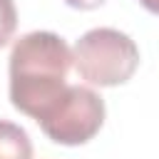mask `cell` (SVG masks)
<instances>
[{
  "mask_svg": "<svg viewBox=\"0 0 159 159\" xmlns=\"http://www.w3.org/2000/svg\"><path fill=\"white\" fill-rule=\"evenodd\" d=\"M72 67L70 45L50 30H35L15 40L10 52V102L35 122L67 89Z\"/></svg>",
  "mask_w": 159,
  "mask_h": 159,
  "instance_id": "1",
  "label": "cell"
},
{
  "mask_svg": "<svg viewBox=\"0 0 159 159\" xmlns=\"http://www.w3.org/2000/svg\"><path fill=\"white\" fill-rule=\"evenodd\" d=\"M72 65L87 84L117 87L137 72L139 47L122 30L92 27L75 42Z\"/></svg>",
  "mask_w": 159,
  "mask_h": 159,
  "instance_id": "2",
  "label": "cell"
},
{
  "mask_svg": "<svg viewBox=\"0 0 159 159\" xmlns=\"http://www.w3.org/2000/svg\"><path fill=\"white\" fill-rule=\"evenodd\" d=\"M37 124L55 144H84L104 124V99L84 84H67V89L37 119Z\"/></svg>",
  "mask_w": 159,
  "mask_h": 159,
  "instance_id": "3",
  "label": "cell"
},
{
  "mask_svg": "<svg viewBox=\"0 0 159 159\" xmlns=\"http://www.w3.org/2000/svg\"><path fill=\"white\" fill-rule=\"evenodd\" d=\"M0 159H32V142L27 132L7 119H0Z\"/></svg>",
  "mask_w": 159,
  "mask_h": 159,
  "instance_id": "4",
  "label": "cell"
},
{
  "mask_svg": "<svg viewBox=\"0 0 159 159\" xmlns=\"http://www.w3.org/2000/svg\"><path fill=\"white\" fill-rule=\"evenodd\" d=\"M17 27V7L15 0H0V47H5Z\"/></svg>",
  "mask_w": 159,
  "mask_h": 159,
  "instance_id": "5",
  "label": "cell"
},
{
  "mask_svg": "<svg viewBox=\"0 0 159 159\" xmlns=\"http://www.w3.org/2000/svg\"><path fill=\"white\" fill-rule=\"evenodd\" d=\"M70 7H77V10H94V7H99L104 0H65Z\"/></svg>",
  "mask_w": 159,
  "mask_h": 159,
  "instance_id": "6",
  "label": "cell"
},
{
  "mask_svg": "<svg viewBox=\"0 0 159 159\" xmlns=\"http://www.w3.org/2000/svg\"><path fill=\"white\" fill-rule=\"evenodd\" d=\"M139 2H142V7H147L149 12L159 15V0H139Z\"/></svg>",
  "mask_w": 159,
  "mask_h": 159,
  "instance_id": "7",
  "label": "cell"
}]
</instances>
